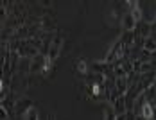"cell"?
I'll use <instances>...</instances> for the list:
<instances>
[{
  "label": "cell",
  "mask_w": 156,
  "mask_h": 120,
  "mask_svg": "<svg viewBox=\"0 0 156 120\" xmlns=\"http://www.w3.org/2000/svg\"><path fill=\"white\" fill-rule=\"evenodd\" d=\"M63 36L61 34H58V36H54V40H52V45H50V50H48L47 58L50 61H56L58 59V56H59V52H61V47H63Z\"/></svg>",
  "instance_id": "1"
},
{
  "label": "cell",
  "mask_w": 156,
  "mask_h": 120,
  "mask_svg": "<svg viewBox=\"0 0 156 120\" xmlns=\"http://www.w3.org/2000/svg\"><path fill=\"white\" fill-rule=\"evenodd\" d=\"M120 27H122V30H124V32H135V30H136L138 23H136V20L133 18V15H131L129 11H127V13H124L122 20H120Z\"/></svg>",
  "instance_id": "2"
},
{
  "label": "cell",
  "mask_w": 156,
  "mask_h": 120,
  "mask_svg": "<svg viewBox=\"0 0 156 120\" xmlns=\"http://www.w3.org/2000/svg\"><path fill=\"white\" fill-rule=\"evenodd\" d=\"M15 108H16V113H18L20 117H23V115H25V113L32 108V101H29L27 97H20V99L16 101Z\"/></svg>",
  "instance_id": "3"
},
{
  "label": "cell",
  "mask_w": 156,
  "mask_h": 120,
  "mask_svg": "<svg viewBox=\"0 0 156 120\" xmlns=\"http://www.w3.org/2000/svg\"><path fill=\"white\" fill-rule=\"evenodd\" d=\"M140 117L144 120H156V111H154V106H153V102H145V104L142 106L140 109Z\"/></svg>",
  "instance_id": "4"
},
{
  "label": "cell",
  "mask_w": 156,
  "mask_h": 120,
  "mask_svg": "<svg viewBox=\"0 0 156 120\" xmlns=\"http://www.w3.org/2000/svg\"><path fill=\"white\" fill-rule=\"evenodd\" d=\"M142 50H145L149 54H154L156 52V34H151L149 38L142 40Z\"/></svg>",
  "instance_id": "5"
},
{
  "label": "cell",
  "mask_w": 156,
  "mask_h": 120,
  "mask_svg": "<svg viewBox=\"0 0 156 120\" xmlns=\"http://www.w3.org/2000/svg\"><path fill=\"white\" fill-rule=\"evenodd\" d=\"M111 106H113V109H115V113H117V115H124V113L129 111V108H127V101H126V95H124V97H119V99H117Z\"/></svg>",
  "instance_id": "6"
},
{
  "label": "cell",
  "mask_w": 156,
  "mask_h": 120,
  "mask_svg": "<svg viewBox=\"0 0 156 120\" xmlns=\"http://www.w3.org/2000/svg\"><path fill=\"white\" fill-rule=\"evenodd\" d=\"M74 66H76V70H77L81 75H88L90 74V63L86 59H77L74 63Z\"/></svg>",
  "instance_id": "7"
},
{
  "label": "cell",
  "mask_w": 156,
  "mask_h": 120,
  "mask_svg": "<svg viewBox=\"0 0 156 120\" xmlns=\"http://www.w3.org/2000/svg\"><path fill=\"white\" fill-rule=\"evenodd\" d=\"M104 120H117V113H115L111 104L104 106Z\"/></svg>",
  "instance_id": "8"
},
{
  "label": "cell",
  "mask_w": 156,
  "mask_h": 120,
  "mask_svg": "<svg viewBox=\"0 0 156 120\" xmlns=\"http://www.w3.org/2000/svg\"><path fill=\"white\" fill-rule=\"evenodd\" d=\"M22 118H23V120H40V111H38V109L32 106L31 109H29V111H27V113L22 117Z\"/></svg>",
  "instance_id": "9"
}]
</instances>
